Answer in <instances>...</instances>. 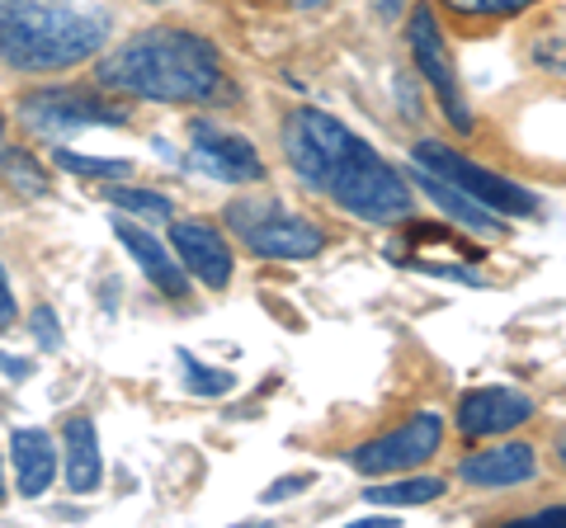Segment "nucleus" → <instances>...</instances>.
I'll list each match as a JSON object with an SVG mask.
<instances>
[{"mask_svg":"<svg viewBox=\"0 0 566 528\" xmlns=\"http://www.w3.org/2000/svg\"><path fill=\"white\" fill-rule=\"evenodd\" d=\"M279 137L297 180L312 193H326L345 218L368 226H392L397 218H411V180H406V170H397L359 133H349L335 114L293 109L283 118Z\"/></svg>","mask_w":566,"mask_h":528,"instance_id":"nucleus-1","label":"nucleus"},{"mask_svg":"<svg viewBox=\"0 0 566 528\" xmlns=\"http://www.w3.org/2000/svg\"><path fill=\"white\" fill-rule=\"evenodd\" d=\"M95 85L147 104H208L222 91V52L193 29L156 24L123 39L95 66Z\"/></svg>","mask_w":566,"mask_h":528,"instance_id":"nucleus-2","label":"nucleus"},{"mask_svg":"<svg viewBox=\"0 0 566 528\" xmlns=\"http://www.w3.org/2000/svg\"><path fill=\"white\" fill-rule=\"evenodd\" d=\"M109 43V14L71 0H0V66L52 76L91 62Z\"/></svg>","mask_w":566,"mask_h":528,"instance_id":"nucleus-3","label":"nucleus"},{"mask_svg":"<svg viewBox=\"0 0 566 528\" xmlns=\"http://www.w3.org/2000/svg\"><path fill=\"white\" fill-rule=\"evenodd\" d=\"M222 222L232 226V236L260 260L297 264V260H316L326 251L322 222H312L307 213H293V208L279 199H232Z\"/></svg>","mask_w":566,"mask_h":528,"instance_id":"nucleus-4","label":"nucleus"},{"mask_svg":"<svg viewBox=\"0 0 566 528\" xmlns=\"http://www.w3.org/2000/svg\"><path fill=\"white\" fill-rule=\"evenodd\" d=\"M14 109H20L24 128L48 137V142H62L76 128H118L133 118V109H123L99 85H39V91L20 95Z\"/></svg>","mask_w":566,"mask_h":528,"instance_id":"nucleus-5","label":"nucleus"},{"mask_svg":"<svg viewBox=\"0 0 566 528\" xmlns=\"http://www.w3.org/2000/svg\"><path fill=\"white\" fill-rule=\"evenodd\" d=\"M411 161L424 166V170H434V175H444L449 184L468 189L476 203L495 208V213L510 218V222L534 218L538 208H543V199H538L534 189H524L520 180H510V175L491 170V166H482V161H472V156L453 151V147H444V142H434V137H424V142L411 147Z\"/></svg>","mask_w":566,"mask_h":528,"instance_id":"nucleus-6","label":"nucleus"},{"mask_svg":"<svg viewBox=\"0 0 566 528\" xmlns=\"http://www.w3.org/2000/svg\"><path fill=\"white\" fill-rule=\"evenodd\" d=\"M406 52H411L420 81L434 91V104H439V114L449 118V128L458 137H472L476 118H472L468 91H463V81H458V72H453V57H449L444 29H439V20H434V6H424V0L411 6V14H406Z\"/></svg>","mask_w":566,"mask_h":528,"instance_id":"nucleus-7","label":"nucleus"},{"mask_svg":"<svg viewBox=\"0 0 566 528\" xmlns=\"http://www.w3.org/2000/svg\"><path fill=\"white\" fill-rule=\"evenodd\" d=\"M444 448V415L439 411H416L411 420H401L397 430H387L368 444L349 448V467L364 477H397V472H416Z\"/></svg>","mask_w":566,"mask_h":528,"instance_id":"nucleus-8","label":"nucleus"},{"mask_svg":"<svg viewBox=\"0 0 566 528\" xmlns=\"http://www.w3.org/2000/svg\"><path fill=\"white\" fill-rule=\"evenodd\" d=\"M189 166L218 184H260L264 180V161H260L251 137L227 133L203 118L189 123Z\"/></svg>","mask_w":566,"mask_h":528,"instance_id":"nucleus-9","label":"nucleus"},{"mask_svg":"<svg viewBox=\"0 0 566 528\" xmlns=\"http://www.w3.org/2000/svg\"><path fill=\"white\" fill-rule=\"evenodd\" d=\"M170 251L185 264V274L199 278V284L212 293H222L237 274L232 241H227L222 226L208 222V218H170Z\"/></svg>","mask_w":566,"mask_h":528,"instance_id":"nucleus-10","label":"nucleus"},{"mask_svg":"<svg viewBox=\"0 0 566 528\" xmlns=\"http://www.w3.org/2000/svg\"><path fill=\"white\" fill-rule=\"evenodd\" d=\"M538 415L534 397L520 392V387H472V392L458 397V411H453V425L463 439H495V434H510L528 425Z\"/></svg>","mask_w":566,"mask_h":528,"instance_id":"nucleus-11","label":"nucleus"},{"mask_svg":"<svg viewBox=\"0 0 566 528\" xmlns=\"http://www.w3.org/2000/svg\"><path fill=\"white\" fill-rule=\"evenodd\" d=\"M538 477V448L528 439H501L491 448H476L458 463V482L472 490H515Z\"/></svg>","mask_w":566,"mask_h":528,"instance_id":"nucleus-12","label":"nucleus"},{"mask_svg":"<svg viewBox=\"0 0 566 528\" xmlns=\"http://www.w3.org/2000/svg\"><path fill=\"white\" fill-rule=\"evenodd\" d=\"M114 236L123 241V251L137 260V270L147 274V284H151L156 293L170 297V303H185V297H189V274H185V264L170 260V251L147 232V226H133L128 213H114Z\"/></svg>","mask_w":566,"mask_h":528,"instance_id":"nucleus-13","label":"nucleus"},{"mask_svg":"<svg viewBox=\"0 0 566 528\" xmlns=\"http://www.w3.org/2000/svg\"><path fill=\"white\" fill-rule=\"evenodd\" d=\"M406 180H411L424 199H430L439 213H444L449 222H458L463 232H476V236H501L505 226H510V218H501L495 208H486V203H476L468 189H458V184H449L444 175H434V170H424V166H416L411 161V170H406Z\"/></svg>","mask_w":566,"mask_h":528,"instance_id":"nucleus-14","label":"nucleus"},{"mask_svg":"<svg viewBox=\"0 0 566 528\" xmlns=\"http://www.w3.org/2000/svg\"><path fill=\"white\" fill-rule=\"evenodd\" d=\"M62 472L71 496H95L104 482V453H99V430L91 415H71L62 425Z\"/></svg>","mask_w":566,"mask_h":528,"instance_id":"nucleus-15","label":"nucleus"},{"mask_svg":"<svg viewBox=\"0 0 566 528\" xmlns=\"http://www.w3.org/2000/svg\"><path fill=\"white\" fill-rule=\"evenodd\" d=\"M10 467L20 500H43L48 486L57 482V444L48 430H14L10 434Z\"/></svg>","mask_w":566,"mask_h":528,"instance_id":"nucleus-16","label":"nucleus"},{"mask_svg":"<svg viewBox=\"0 0 566 528\" xmlns=\"http://www.w3.org/2000/svg\"><path fill=\"white\" fill-rule=\"evenodd\" d=\"M444 477H430V472H397L392 482L382 486H364V500L368 505H382V509H411V505H430L444 496Z\"/></svg>","mask_w":566,"mask_h":528,"instance_id":"nucleus-17","label":"nucleus"},{"mask_svg":"<svg viewBox=\"0 0 566 528\" xmlns=\"http://www.w3.org/2000/svg\"><path fill=\"white\" fill-rule=\"evenodd\" d=\"M104 199H109L118 213H128L133 222H170L175 218V203H170V193H156V189H133V184H104L99 189Z\"/></svg>","mask_w":566,"mask_h":528,"instance_id":"nucleus-18","label":"nucleus"},{"mask_svg":"<svg viewBox=\"0 0 566 528\" xmlns=\"http://www.w3.org/2000/svg\"><path fill=\"white\" fill-rule=\"evenodd\" d=\"M52 166L66 170V175H85V180H133V161L123 156H81V151H66V147H52Z\"/></svg>","mask_w":566,"mask_h":528,"instance_id":"nucleus-19","label":"nucleus"},{"mask_svg":"<svg viewBox=\"0 0 566 528\" xmlns=\"http://www.w3.org/2000/svg\"><path fill=\"white\" fill-rule=\"evenodd\" d=\"M453 20H476V24H486V20H515V14L524 10H534L538 0H439Z\"/></svg>","mask_w":566,"mask_h":528,"instance_id":"nucleus-20","label":"nucleus"},{"mask_svg":"<svg viewBox=\"0 0 566 528\" xmlns=\"http://www.w3.org/2000/svg\"><path fill=\"white\" fill-rule=\"evenodd\" d=\"M180 368H185V387L193 397H227L237 387V378L227 373V368H212V363H203V359H193L189 349H180Z\"/></svg>","mask_w":566,"mask_h":528,"instance_id":"nucleus-21","label":"nucleus"},{"mask_svg":"<svg viewBox=\"0 0 566 528\" xmlns=\"http://www.w3.org/2000/svg\"><path fill=\"white\" fill-rule=\"evenodd\" d=\"M0 166H6V180H10L14 189H24V193H48V170L33 161V151H14V147H10V156H6Z\"/></svg>","mask_w":566,"mask_h":528,"instance_id":"nucleus-22","label":"nucleus"},{"mask_svg":"<svg viewBox=\"0 0 566 528\" xmlns=\"http://www.w3.org/2000/svg\"><path fill=\"white\" fill-rule=\"evenodd\" d=\"M29 336L39 349H62V321H57V311H52L48 303H39L29 311Z\"/></svg>","mask_w":566,"mask_h":528,"instance_id":"nucleus-23","label":"nucleus"},{"mask_svg":"<svg viewBox=\"0 0 566 528\" xmlns=\"http://www.w3.org/2000/svg\"><path fill=\"white\" fill-rule=\"evenodd\" d=\"M515 528H566V505H543L534 515H520Z\"/></svg>","mask_w":566,"mask_h":528,"instance_id":"nucleus-24","label":"nucleus"},{"mask_svg":"<svg viewBox=\"0 0 566 528\" xmlns=\"http://www.w3.org/2000/svg\"><path fill=\"white\" fill-rule=\"evenodd\" d=\"M20 321V303H14V288H10V274H6V264H0V336Z\"/></svg>","mask_w":566,"mask_h":528,"instance_id":"nucleus-25","label":"nucleus"},{"mask_svg":"<svg viewBox=\"0 0 566 528\" xmlns=\"http://www.w3.org/2000/svg\"><path fill=\"white\" fill-rule=\"evenodd\" d=\"M29 373H33V363H29V359H20V355H6V349H0V378L24 382Z\"/></svg>","mask_w":566,"mask_h":528,"instance_id":"nucleus-26","label":"nucleus"},{"mask_svg":"<svg viewBox=\"0 0 566 528\" xmlns=\"http://www.w3.org/2000/svg\"><path fill=\"white\" fill-rule=\"evenodd\" d=\"M307 486V477H283V482H274L270 490H264V505H274V500H283V496H297V490H303Z\"/></svg>","mask_w":566,"mask_h":528,"instance_id":"nucleus-27","label":"nucleus"},{"mask_svg":"<svg viewBox=\"0 0 566 528\" xmlns=\"http://www.w3.org/2000/svg\"><path fill=\"white\" fill-rule=\"evenodd\" d=\"M401 6H406V0H374L378 20H387V24H392V20H397V14H401Z\"/></svg>","mask_w":566,"mask_h":528,"instance_id":"nucleus-28","label":"nucleus"},{"mask_svg":"<svg viewBox=\"0 0 566 528\" xmlns=\"http://www.w3.org/2000/svg\"><path fill=\"white\" fill-rule=\"evenodd\" d=\"M349 528H397V519L392 515H364V519H354Z\"/></svg>","mask_w":566,"mask_h":528,"instance_id":"nucleus-29","label":"nucleus"},{"mask_svg":"<svg viewBox=\"0 0 566 528\" xmlns=\"http://www.w3.org/2000/svg\"><path fill=\"white\" fill-rule=\"evenodd\" d=\"M10 156V137H6V114H0V161Z\"/></svg>","mask_w":566,"mask_h":528,"instance_id":"nucleus-30","label":"nucleus"},{"mask_svg":"<svg viewBox=\"0 0 566 528\" xmlns=\"http://www.w3.org/2000/svg\"><path fill=\"white\" fill-rule=\"evenodd\" d=\"M557 463H562V467H566V434H562V439H557Z\"/></svg>","mask_w":566,"mask_h":528,"instance_id":"nucleus-31","label":"nucleus"},{"mask_svg":"<svg viewBox=\"0 0 566 528\" xmlns=\"http://www.w3.org/2000/svg\"><path fill=\"white\" fill-rule=\"evenodd\" d=\"M303 10H316V6H331V0H297Z\"/></svg>","mask_w":566,"mask_h":528,"instance_id":"nucleus-32","label":"nucleus"},{"mask_svg":"<svg viewBox=\"0 0 566 528\" xmlns=\"http://www.w3.org/2000/svg\"><path fill=\"white\" fill-rule=\"evenodd\" d=\"M0 500H6V472H0Z\"/></svg>","mask_w":566,"mask_h":528,"instance_id":"nucleus-33","label":"nucleus"},{"mask_svg":"<svg viewBox=\"0 0 566 528\" xmlns=\"http://www.w3.org/2000/svg\"><path fill=\"white\" fill-rule=\"evenodd\" d=\"M147 6H170V0H147Z\"/></svg>","mask_w":566,"mask_h":528,"instance_id":"nucleus-34","label":"nucleus"}]
</instances>
